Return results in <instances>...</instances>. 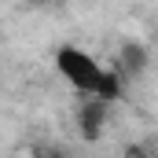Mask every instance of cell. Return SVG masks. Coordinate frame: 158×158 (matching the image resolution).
Segmentation results:
<instances>
[{"instance_id":"6da1fadb","label":"cell","mask_w":158,"mask_h":158,"mask_svg":"<svg viewBox=\"0 0 158 158\" xmlns=\"http://www.w3.org/2000/svg\"><path fill=\"white\" fill-rule=\"evenodd\" d=\"M55 66H59V74L70 81L77 92H85V96H96L99 77H103V70H107V66H99L88 52L70 48V44H63V48L55 52Z\"/></svg>"},{"instance_id":"7a4b0ae2","label":"cell","mask_w":158,"mask_h":158,"mask_svg":"<svg viewBox=\"0 0 158 158\" xmlns=\"http://www.w3.org/2000/svg\"><path fill=\"white\" fill-rule=\"evenodd\" d=\"M107 118H110V103L99 99V96H85L77 103V132H81V140H85V143L103 140Z\"/></svg>"},{"instance_id":"3957f363","label":"cell","mask_w":158,"mask_h":158,"mask_svg":"<svg viewBox=\"0 0 158 158\" xmlns=\"http://www.w3.org/2000/svg\"><path fill=\"white\" fill-rule=\"evenodd\" d=\"M147 63H151V52H147V44H140V40H121L118 52H114V70H118L125 81L140 77V74L147 70Z\"/></svg>"},{"instance_id":"277c9868","label":"cell","mask_w":158,"mask_h":158,"mask_svg":"<svg viewBox=\"0 0 158 158\" xmlns=\"http://www.w3.org/2000/svg\"><path fill=\"white\" fill-rule=\"evenodd\" d=\"M121 92H125V77H121L114 66H110V70H103L96 96H99V99H107V103H114V99H121Z\"/></svg>"},{"instance_id":"5b68a950","label":"cell","mask_w":158,"mask_h":158,"mask_svg":"<svg viewBox=\"0 0 158 158\" xmlns=\"http://www.w3.org/2000/svg\"><path fill=\"white\" fill-rule=\"evenodd\" d=\"M121 158H151V151H147L143 143H125V147H121Z\"/></svg>"},{"instance_id":"8992f818","label":"cell","mask_w":158,"mask_h":158,"mask_svg":"<svg viewBox=\"0 0 158 158\" xmlns=\"http://www.w3.org/2000/svg\"><path fill=\"white\" fill-rule=\"evenodd\" d=\"M22 158H48V155H40V151H26Z\"/></svg>"},{"instance_id":"52a82bcc","label":"cell","mask_w":158,"mask_h":158,"mask_svg":"<svg viewBox=\"0 0 158 158\" xmlns=\"http://www.w3.org/2000/svg\"><path fill=\"white\" fill-rule=\"evenodd\" d=\"M30 4H37V7H44V4H52V0H30Z\"/></svg>"}]
</instances>
